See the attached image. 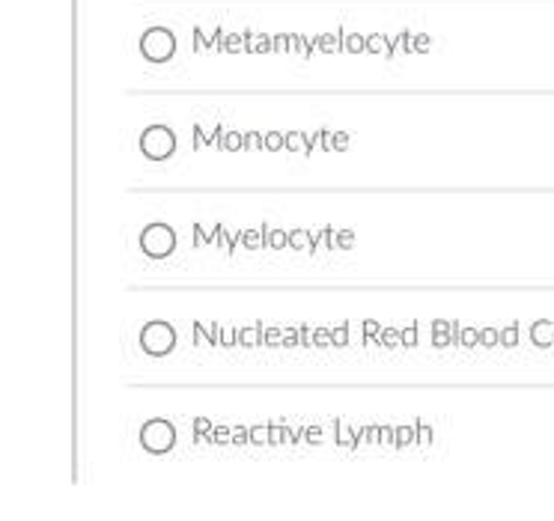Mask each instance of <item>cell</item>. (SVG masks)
Here are the masks:
<instances>
[{
  "label": "cell",
  "instance_id": "obj_1",
  "mask_svg": "<svg viewBox=\"0 0 554 521\" xmlns=\"http://www.w3.org/2000/svg\"><path fill=\"white\" fill-rule=\"evenodd\" d=\"M140 250L149 259H167L176 250V229L164 221H155L149 227H143L140 232Z\"/></svg>",
  "mask_w": 554,
  "mask_h": 521
},
{
  "label": "cell",
  "instance_id": "obj_2",
  "mask_svg": "<svg viewBox=\"0 0 554 521\" xmlns=\"http://www.w3.org/2000/svg\"><path fill=\"white\" fill-rule=\"evenodd\" d=\"M140 152L149 161H167L176 152V134H173V128L161 125V122L143 128V134H140Z\"/></svg>",
  "mask_w": 554,
  "mask_h": 521
},
{
  "label": "cell",
  "instance_id": "obj_3",
  "mask_svg": "<svg viewBox=\"0 0 554 521\" xmlns=\"http://www.w3.org/2000/svg\"><path fill=\"white\" fill-rule=\"evenodd\" d=\"M140 349L149 355V358H167L173 349H176V328L170 322H149L140 331Z\"/></svg>",
  "mask_w": 554,
  "mask_h": 521
},
{
  "label": "cell",
  "instance_id": "obj_4",
  "mask_svg": "<svg viewBox=\"0 0 554 521\" xmlns=\"http://www.w3.org/2000/svg\"><path fill=\"white\" fill-rule=\"evenodd\" d=\"M140 444L152 456L170 453L176 447V426L170 423V420H164V417H155V420L143 423V429H140Z\"/></svg>",
  "mask_w": 554,
  "mask_h": 521
},
{
  "label": "cell",
  "instance_id": "obj_5",
  "mask_svg": "<svg viewBox=\"0 0 554 521\" xmlns=\"http://www.w3.org/2000/svg\"><path fill=\"white\" fill-rule=\"evenodd\" d=\"M140 51H143V57L149 63H167L176 54V36L167 30V27H152V30L143 33Z\"/></svg>",
  "mask_w": 554,
  "mask_h": 521
},
{
  "label": "cell",
  "instance_id": "obj_6",
  "mask_svg": "<svg viewBox=\"0 0 554 521\" xmlns=\"http://www.w3.org/2000/svg\"><path fill=\"white\" fill-rule=\"evenodd\" d=\"M283 149L298 152V155H313L310 146H307V134H304V131H289V134H283Z\"/></svg>",
  "mask_w": 554,
  "mask_h": 521
},
{
  "label": "cell",
  "instance_id": "obj_7",
  "mask_svg": "<svg viewBox=\"0 0 554 521\" xmlns=\"http://www.w3.org/2000/svg\"><path fill=\"white\" fill-rule=\"evenodd\" d=\"M337 444H340V447H346L349 453H355V450H358V444H360V432H352L349 426L337 423Z\"/></svg>",
  "mask_w": 554,
  "mask_h": 521
},
{
  "label": "cell",
  "instance_id": "obj_8",
  "mask_svg": "<svg viewBox=\"0 0 554 521\" xmlns=\"http://www.w3.org/2000/svg\"><path fill=\"white\" fill-rule=\"evenodd\" d=\"M289 247L313 253V250H316V241H313V235H310L307 229H295V232H289Z\"/></svg>",
  "mask_w": 554,
  "mask_h": 521
},
{
  "label": "cell",
  "instance_id": "obj_9",
  "mask_svg": "<svg viewBox=\"0 0 554 521\" xmlns=\"http://www.w3.org/2000/svg\"><path fill=\"white\" fill-rule=\"evenodd\" d=\"M265 244L271 250H283V247H289V232H283V229H265Z\"/></svg>",
  "mask_w": 554,
  "mask_h": 521
},
{
  "label": "cell",
  "instance_id": "obj_10",
  "mask_svg": "<svg viewBox=\"0 0 554 521\" xmlns=\"http://www.w3.org/2000/svg\"><path fill=\"white\" fill-rule=\"evenodd\" d=\"M241 244L248 250H260L262 244H265V229H244L241 232Z\"/></svg>",
  "mask_w": 554,
  "mask_h": 521
},
{
  "label": "cell",
  "instance_id": "obj_11",
  "mask_svg": "<svg viewBox=\"0 0 554 521\" xmlns=\"http://www.w3.org/2000/svg\"><path fill=\"white\" fill-rule=\"evenodd\" d=\"M554 340V328H551V322H536L533 325V343L536 346H548Z\"/></svg>",
  "mask_w": 554,
  "mask_h": 521
},
{
  "label": "cell",
  "instance_id": "obj_12",
  "mask_svg": "<svg viewBox=\"0 0 554 521\" xmlns=\"http://www.w3.org/2000/svg\"><path fill=\"white\" fill-rule=\"evenodd\" d=\"M194 444H212V423L206 417L194 420Z\"/></svg>",
  "mask_w": 554,
  "mask_h": 521
},
{
  "label": "cell",
  "instance_id": "obj_13",
  "mask_svg": "<svg viewBox=\"0 0 554 521\" xmlns=\"http://www.w3.org/2000/svg\"><path fill=\"white\" fill-rule=\"evenodd\" d=\"M417 441V432L411 429V426H399L396 429V438H393V447H408V444H414Z\"/></svg>",
  "mask_w": 554,
  "mask_h": 521
},
{
  "label": "cell",
  "instance_id": "obj_14",
  "mask_svg": "<svg viewBox=\"0 0 554 521\" xmlns=\"http://www.w3.org/2000/svg\"><path fill=\"white\" fill-rule=\"evenodd\" d=\"M224 149H227V152L244 149V134H241V131H227V134H224Z\"/></svg>",
  "mask_w": 554,
  "mask_h": 521
},
{
  "label": "cell",
  "instance_id": "obj_15",
  "mask_svg": "<svg viewBox=\"0 0 554 521\" xmlns=\"http://www.w3.org/2000/svg\"><path fill=\"white\" fill-rule=\"evenodd\" d=\"M251 444H257V447L271 444V426H254L251 429Z\"/></svg>",
  "mask_w": 554,
  "mask_h": 521
},
{
  "label": "cell",
  "instance_id": "obj_16",
  "mask_svg": "<svg viewBox=\"0 0 554 521\" xmlns=\"http://www.w3.org/2000/svg\"><path fill=\"white\" fill-rule=\"evenodd\" d=\"M366 48H370L373 54H391V45H388V39H385L382 33L370 36V39H366Z\"/></svg>",
  "mask_w": 554,
  "mask_h": 521
},
{
  "label": "cell",
  "instance_id": "obj_17",
  "mask_svg": "<svg viewBox=\"0 0 554 521\" xmlns=\"http://www.w3.org/2000/svg\"><path fill=\"white\" fill-rule=\"evenodd\" d=\"M447 322H435V325H432V343H435V346H438V349H444V346H447V343H450V337H447Z\"/></svg>",
  "mask_w": 554,
  "mask_h": 521
},
{
  "label": "cell",
  "instance_id": "obj_18",
  "mask_svg": "<svg viewBox=\"0 0 554 521\" xmlns=\"http://www.w3.org/2000/svg\"><path fill=\"white\" fill-rule=\"evenodd\" d=\"M376 340H379L382 346H391V349H393V346H402V340H399V331H393V328H382Z\"/></svg>",
  "mask_w": 554,
  "mask_h": 521
},
{
  "label": "cell",
  "instance_id": "obj_19",
  "mask_svg": "<svg viewBox=\"0 0 554 521\" xmlns=\"http://www.w3.org/2000/svg\"><path fill=\"white\" fill-rule=\"evenodd\" d=\"M334 235H337V229H334V227H322V229H319V235H316V244H322V247H328V250H334V247H337Z\"/></svg>",
  "mask_w": 554,
  "mask_h": 521
},
{
  "label": "cell",
  "instance_id": "obj_20",
  "mask_svg": "<svg viewBox=\"0 0 554 521\" xmlns=\"http://www.w3.org/2000/svg\"><path fill=\"white\" fill-rule=\"evenodd\" d=\"M244 149H251V152L265 149V137H262L260 131H248V134H244Z\"/></svg>",
  "mask_w": 554,
  "mask_h": 521
},
{
  "label": "cell",
  "instance_id": "obj_21",
  "mask_svg": "<svg viewBox=\"0 0 554 521\" xmlns=\"http://www.w3.org/2000/svg\"><path fill=\"white\" fill-rule=\"evenodd\" d=\"M268 48H271V42L265 36H248V51L251 54H265Z\"/></svg>",
  "mask_w": 554,
  "mask_h": 521
},
{
  "label": "cell",
  "instance_id": "obj_22",
  "mask_svg": "<svg viewBox=\"0 0 554 521\" xmlns=\"http://www.w3.org/2000/svg\"><path fill=\"white\" fill-rule=\"evenodd\" d=\"M334 241H337V247L352 250V247H355V232H352V229H340V232L334 235Z\"/></svg>",
  "mask_w": 554,
  "mask_h": 521
},
{
  "label": "cell",
  "instance_id": "obj_23",
  "mask_svg": "<svg viewBox=\"0 0 554 521\" xmlns=\"http://www.w3.org/2000/svg\"><path fill=\"white\" fill-rule=\"evenodd\" d=\"M212 444H232V429H227V426H215V429H212Z\"/></svg>",
  "mask_w": 554,
  "mask_h": 521
},
{
  "label": "cell",
  "instance_id": "obj_24",
  "mask_svg": "<svg viewBox=\"0 0 554 521\" xmlns=\"http://www.w3.org/2000/svg\"><path fill=\"white\" fill-rule=\"evenodd\" d=\"M265 149H268V152H280V149H283V134H280V131L265 134Z\"/></svg>",
  "mask_w": 554,
  "mask_h": 521
},
{
  "label": "cell",
  "instance_id": "obj_25",
  "mask_svg": "<svg viewBox=\"0 0 554 521\" xmlns=\"http://www.w3.org/2000/svg\"><path fill=\"white\" fill-rule=\"evenodd\" d=\"M366 48V39L363 36H358V33H352L349 39H346V51H352V54H360Z\"/></svg>",
  "mask_w": 554,
  "mask_h": 521
},
{
  "label": "cell",
  "instance_id": "obj_26",
  "mask_svg": "<svg viewBox=\"0 0 554 521\" xmlns=\"http://www.w3.org/2000/svg\"><path fill=\"white\" fill-rule=\"evenodd\" d=\"M238 343H244V346H257V343H260V325L251 328V331H238Z\"/></svg>",
  "mask_w": 554,
  "mask_h": 521
},
{
  "label": "cell",
  "instance_id": "obj_27",
  "mask_svg": "<svg viewBox=\"0 0 554 521\" xmlns=\"http://www.w3.org/2000/svg\"><path fill=\"white\" fill-rule=\"evenodd\" d=\"M224 125H215V128L209 131V146H215V149H224Z\"/></svg>",
  "mask_w": 554,
  "mask_h": 521
},
{
  "label": "cell",
  "instance_id": "obj_28",
  "mask_svg": "<svg viewBox=\"0 0 554 521\" xmlns=\"http://www.w3.org/2000/svg\"><path fill=\"white\" fill-rule=\"evenodd\" d=\"M349 343V328L343 325V328H334L331 331V346H346Z\"/></svg>",
  "mask_w": 554,
  "mask_h": 521
},
{
  "label": "cell",
  "instance_id": "obj_29",
  "mask_svg": "<svg viewBox=\"0 0 554 521\" xmlns=\"http://www.w3.org/2000/svg\"><path fill=\"white\" fill-rule=\"evenodd\" d=\"M248 45H244V39L241 36H227V48L224 51H229V54H238V51H244Z\"/></svg>",
  "mask_w": 554,
  "mask_h": 521
},
{
  "label": "cell",
  "instance_id": "obj_30",
  "mask_svg": "<svg viewBox=\"0 0 554 521\" xmlns=\"http://www.w3.org/2000/svg\"><path fill=\"white\" fill-rule=\"evenodd\" d=\"M289 48H292V51H298L301 57H310V48H307V42H304L301 36H289Z\"/></svg>",
  "mask_w": 554,
  "mask_h": 521
},
{
  "label": "cell",
  "instance_id": "obj_31",
  "mask_svg": "<svg viewBox=\"0 0 554 521\" xmlns=\"http://www.w3.org/2000/svg\"><path fill=\"white\" fill-rule=\"evenodd\" d=\"M349 149V134L346 131H334V152H346Z\"/></svg>",
  "mask_w": 554,
  "mask_h": 521
},
{
  "label": "cell",
  "instance_id": "obj_32",
  "mask_svg": "<svg viewBox=\"0 0 554 521\" xmlns=\"http://www.w3.org/2000/svg\"><path fill=\"white\" fill-rule=\"evenodd\" d=\"M316 45H319V48H322V51H325V54H334V51H337V48H340V45H337V39H334V36H319V39H316Z\"/></svg>",
  "mask_w": 554,
  "mask_h": 521
},
{
  "label": "cell",
  "instance_id": "obj_33",
  "mask_svg": "<svg viewBox=\"0 0 554 521\" xmlns=\"http://www.w3.org/2000/svg\"><path fill=\"white\" fill-rule=\"evenodd\" d=\"M379 331H382V325H379L376 319H366V322H363V340H376Z\"/></svg>",
  "mask_w": 554,
  "mask_h": 521
},
{
  "label": "cell",
  "instance_id": "obj_34",
  "mask_svg": "<svg viewBox=\"0 0 554 521\" xmlns=\"http://www.w3.org/2000/svg\"><path fill=\"white\" fill-rule=\"evenodd\" d=\"M399 340H402V346H417V328H405V331H399Z\"/></svg>",
  "mask_w": 554,
  "mask_h": 521
},
{
  "label": "cell",
  "instance_id": "obj_35",
  "mask_svg": "<svg viewBox=\"0 0 554 521\" xmlns=\"http://www.w3.org/2000/svg\"><path fill=\"white\" fill-rule=\"evenodd\" d=\"M251 441V429H232V444L235 447H244Z\"/></svg>",
  "mask_w": 554,
  "mask_h": 521
},
{
  "label": "cell",
  "instance_id": "obj_36",
  "mask_svg": "<svg viewBox=\"0 0 554 521\" xmlns=\"http://www.w3.org/2000/svg\"><path fill=\"white\" fill-rule=\"evenodd\" d=\"M304 441H307V444H322V429H319V426L304 429Z\"/></svg>",
  "mask_w": 554,
  "mask_h": 521
},
{
  "label": "cell",
  "instance_id": "obj_37",
  "mask_svg": "<svg viewBox=\"0 0 554 521\" xmlns=\"http://www.w3.org/2000/svg\"><path fill=\"white\" fill-rule=\"evenodd\" d=\"M360 441H366V444H379V426H366V429H360Z\"/></svg>",
  "mask_w": 554,
  "mask_h": 521
},
{
  "label": "cell",
  "instance_id": "obj_38",
  "mask_svg": "<svg viewBox=\"0 0 554 521\" xmlns=\"http://www.w3.org/2000/svg\"><path fill=\"white\" fill-rule=\"evenodd\" d=\"M203 146H209V134H206V131L200 128V125H194V149L200 152Z\"/></svg>",
  "mask_w": 554,
  "mask_h": 521
},
{
  "label": "cell",
  "instance_id": "obj_39",
  "mask_svg": "<svg viewBox=\"0 0 554 521\" xmlns=\"http://www.w3.org/2000/svg\"><path fill=\"white\" fill-rule=\"evenodd\" d=\"M194 244H197V247H200V244H212V235L200 227V224L194 227Z\"/></svg>",
  "mask_w": 554,
  "mask_h": 521
},
{
  "label": "cell",
  "instance_id": "obj_40",
  "mask_svg": "<svg viewBox=\"0 0 554 521\" xmlns=\"http://www.w3.org/2000/svg\"><path fill=\"white\" fill-rule=\"evenodd\" d=\"M393 438H396V429H391V426L379 429V444H393Z\"/></svg>",
  "mask_w": 554,
  "mask_h": 521
},
{
  "label": "cell",
  "instance_id": "obj_41",
  "mask_svg": "<svg viewBox=\"0 0 554 521\" xmlns=\"http://www.w3.org/2000/svg\"><path fill=\"white\" fill-rule=\"evenodd\" d=\"M417 444H423V447L432 444V429L429 426H417Z\"/></svg>",
  "mask_w": 554,
  "mask_h": 521
},
{
  "label": "cell",
  "instance_id": "obj_42",
  "mask_svg": "<svg viewBox=\"0 0 554 521\" xmlns=\"http://www.w3.org/2000/svg\"><path fill=\"white\" fill-rule=\"evenodd\" d=\"M313 343H316V346H322V349L331 346V331H316V334H313Z\"/></svg>",
  "mask_w": 554,
  "mask_h": 521
},
{
  "label": "cell",
  "instance_id": "obj_43",
  "mask_svg": "<svg viewBox=\"0 0 554 521\" xmlns=\"http://www.w3.org/2000/svg\"><path fill=\"white\" fill-rule=\"evenodd\" d=\"M274 51H277V54H286V51H289V36H277V39H274Z\"/></svg>",
  "mask_w": 554,
  "mask_h": 521
},
{
  "label": "cell",
  "instance_id": "obj_44",
  "mask_svg": "<svg viewBox=\"0 0 554 521\" xmlns=\"http://www.w3.org/2000/svg\"><path fill=\"white\" fill-rule=\"evenodd\" d=\"M194 343L200 346V343H209V331L203 325H194Z\"/></svg>",
  "mask_w": 554,
  "mask_h": 521
},
{
  "label": "cell",
  "instance_id": "obj_45",
  "mask_svg": "<svg viewBox=\"0 0 554 521\" xmlns=\"http://www.w3.org/2000/svg\"><path fill=\"white\" fill-rule=\"evenodd\" d=\"M221 343V325L215 322V325L209 328V346H218Z\"/></svg>",
  "mask_w": 554,
  "mask_h": 521
},
{
  "label": "cell",
  "instance_id": "obj_46",
  "mask_svg": "<svg viewBox=\"0 0 554 521\" xmlns=\"http://www.w3.org/2000/svg\"><path fill=\"white\" fill-rule=\"evenodd\" d=\"M194 51H209V42H206V36L200 30L194 33Z\"/></svg>",
  "mask_w": 554,
  "mask_h": 521
},
{
  "label": "cell",
  "instance_id": "obj_47",
  "mask_svg": "<svg viewBox=\"0 0 554 521\" xmlns=\"http://www.w3.org/2000/svg\"><path fill=\"white\" fill-rule=\"evenodd\" d=\"M322 149L334 152V131H322Z\"/></svg>",
  "mask_w": 554,
  "mask_h": 521
},
{
  "label": "cell",
  "instance_id": "obj_48",
  "mask_svg": "<svg viewBox=\"0 0 554 521\" xmlns=\"http://www.w3.org/2000/svg\"><path fill=\"white\" fill-rule=\"evenodd\" d=\"M262 343H274V346H277V343H283V340H280V331H277V328L265 331V340H262Z\"/></svg>",
  "mask_w": 554,
  "mask_h": 521
},
{
  "label": "cell",
  "instance_id": "obj_49",
  "mask_svg": "<svg viewBox=\"0 0 554 521\" xmlns=\"http://www.w3.org/2000/svg\"><path fill=\"white\" fill-rule=\"evenodd\" d=\"M307 146H310V152L316 149V146H322V131H316V134H310L307 137Z\"/></svg>",
  "mask_w": 554,
  "mask_h": 521
},
{
  "label": "cell",
  "instance_id": "obj_50",
  "mask_svg": "<svg viewBox=\"0 0 554 521\" xmlns=\"http://www.w3.org/2000/svg\"><path fill=\"white\" fill-rule=\"evenodd\" d=\"M477 340H480V337H477L474 331H462V343H465V346H474Z\"/></svg>",
  "mask_w": 554,
  "mask_h": 521
},
{
  "label": "cell",
  "instance_id": "obj_51",
  "mask_svg": "<svg viewBox=\"0 0 554 521\" xmlns=\"http://www.w3.org/2000/svg\"><path fill=\"white\" fill-rule=\"evenodd\" d=\"M495 340H498V334H495V331H483V334H480V343H486V346H491Z\"/></svg>",
  "mask_w": 554,
  "mask_h": 521
},
{
  "label": "cell",
  "instance_id": "obj_52",
  "mask_svg": "<svg viewBox=\"0 0 554 521\" xmlns=\"http://www.w3.org/2000/svg\"><path fill=\"white\" fill-rule=\"evenodd\" d=\"M504 343H507V346H513V343H516V325L510 328V331H504Z\"/></svg>",
  "mask_w": 554,
  "mask_h": 521
},
{
  "label": "cell",
  "instance_id": "obj_53",
  "mask_svg": "<svg viewBox=\"0 0 554 521\" xmlns=\"http://www.w3.org/2000/svg\"><path fill=\"white\" fill-rule=\"evenodd\" d=\"M414 48H417V51H426V48H429V39H426V36H417V39H414Z\"/></svg>",
  "mask_w": 554,
  "mask_h": 521
},
{
  "label": "cell",
  "instance_id": "obj_54",
  "mask_svg": "<svg viewBox=\"0 0 554 521\" xmlns=\"http://www.w3.org/2000/svg\"><path fill=\"white\" fill-rule=\"evenodd\" d=\"M292 343H298V337H295V334H286V340H283V346H292Z\"/></svg>",
  "mask_w": 554,
  "mask_h": 521
}]
</instances>
